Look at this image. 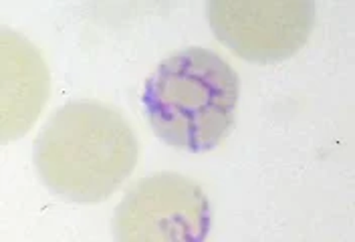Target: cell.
<instances>
[{"instance_id": "6da1fadb", "label": "cell", "mask_w": 355, "mask_h": 242, "mask_svg": "<svg viewBox=\"0 0 355 242\" xmlns=\"http://www.w3.org/2000/svg\"><path fill=\"white\" fill-rule=\"evenodd\" d=\"M135 159L137 144L125 119L91 101L57 111L37 146V168L49 188L81 204L107 198Z\"/></svg>"}, {"instance_id": "7a4b0ae2", "label": "cell", "mask_w": 355, "mask_h": 242, "mask_svg": "<svg viewBox=\"0 0 355 242\" xmlns=\"http://www.w3.org/2000/svg\"><path fill=\"white\" fill-rule=\"evenodd\" d=\"M141 101L162 141L184 152H206L234 121L239 79L218 53L188 46L155 69Z\"/></svg>"}, {"instance_id": "3957f363", "label": "cell", "mask_w": 355, "mask_h": 242, "mask_svg": "<svg viewBox=\"0 0 355 242\" xmlns=\"http://www.w3.org/2000/svg\"><path fill=\"white\" fill-rule=\"evenodd\" d=\"M222 43L248 61L270 63L295 55L309 39L315 4L307 0H214L206 4Z\"/></svg>"}, {"instance_id": "277c9868", "label": "cell", "mask_w": 355, "mask_h": 242, "mask_svg": "<svg viewBox=\"0 0 355 242\" xmlns=\"http://www.w3.org/2000/svg\"><path fill=\"white\" fill-rule=\"evenodd\" d=\"M115 218L121 241H202L210 226V206L194 182L157 174L135 184Z\"/></svg>"}, {"instance_id": "5b68a950", "label": "cell", "mask_w": 355, "mask_h": 242, "mask_svg": "<svg viewBox=\"0 0 355 242\" xmlns=\"http://www.w3.org/2000/svg\"><path fill=\"white\" fill-rule=\"evenodd\" d=\"M46 69L39 53L12 33H2V137L28 130L46 97Z\"/></svg>"}]
</instances>
